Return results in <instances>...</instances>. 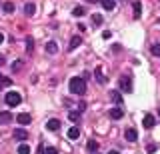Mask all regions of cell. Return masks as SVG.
Segmentation results:
<instances>
[{
  "instance_id": "obj_8",
  "label": "cell",
  "mask_w": 160,
  "mask_h": 154,
  "mask_svg": "<svg viewBox=\"0 0 160 154\" xmlns=\"http://www.w3.org/2000/svg\"><path fill=\"white\" fill-rule=\"evenodd\" d=\"M154 124H156V118H154L152 114H146V116H144V120H142V126L144 128H152Z\"/></svg>"
},
{
  "instance_id": "obj_21",
  "label": "cell",
  "mask_w": 160,
  "mask_h": 154,
  "mask_svg": "<svg viewBox=\"0 0 160 154\" xmlns=\"http://www.w3.org/2000/svg\"><path fill=\"white\" fill-rule=\"evenodd\" d=\"M68 118H70V120H72V122H78V118H80V110H78V112H76V110L68 112Z\"/></svg>"
},
{
  "instance_id": "obj_36",
  "label": "cell",
  "mask_w": 160,
  "mask_h": 154,
  "mask_svg": "<svg viewBox=\"0 0 160 154\" xmlns=\"http://www.w3.org/2000/svg\"><path fill=\"white\" fill-rule=\"evenodd\" d=\"M158 24H160V18H158Z\"/></svg>"
},
{
  "instance_id": "obj_1",
  "label": "cell",
  "mask_w": 160,
  "mask_h": 154,
  "mask_svg": "<svg viewBox=\"0 0 160 154\" xmlns=\"http://www.w3.org/2000/svg\"><path fill=\"white\" fill-rule=\"evenodd\" d=\"M68 88H70V92L72 94H78V96H82L84 92H86V80H84L82 76H74V78H70V82H68Z\"/></svg>"
},
{
  "instance_id": "obj_25",
  "label": "cell",
  "mask_w": 160,
  "mask_h": 154,
  "mask_svg": "<svg viewBox=\"0 0 160 154\" xmlns=\"http://www.w3.org/2000/svg\"><path fill=\"white\" fill-rule=\"evenodd\" d=\"M26 50H28V52H32V50H34V40H32L30 36L26 38Z\"/></svg>"
},
{
  "instance_id": "obj_15",
  "label": "cell",
  "mask_w": 160,
  "mask_h": 154,
  "mask_svg": "<svg viewBox=\"0 0 160 154\" xmlns=\"http://www.w3.org/2000/svg\"><path fill=\"white\" fill-rule=\"evenodd\" d=\"M78 136H80V128H78V126H72V128L68 130V138H70V140H76Z\"/></svg>"
},
{
  "instance_id": "obj_7",
  "label": "cell",
  "mask_w": 160,
  "mask_h": 154,
  "mask_svg": "<svg viewBox=\"0 0 160 154\" xmlns=\"http://www.w3.org/2000/svg\"><path fill=\"white\" fill-rule=\"evenodd\" d=\"M110 100L114 104H118V106H122V94H120V90H110Z\"/></svg>"
},
{
  "instance_id": "obj_14",
  "label": "cell",
  "mask_w": 160,
  "mask_h": 154,
  "mask_svg": "<svg viewBox=\"0 0 160 154\" xmlns=\"http://www.w3.org/2000/svg\"><path fill=\"white\" fill-rule=\"evenodd\" d=\"M46 52H48V54H56V52H58V44L54 42V40L46 42Z\"/></svg>"
},
{
  "instance_id": "obj_18",
  "label": "cell",
  "mask_w": 160,
  "mask_h": 154,
  "mask_svg": "<svg viewBox=\"0 0 160 154\" xmlns=\"http://www.w3.org/2000/svg\"><path fill=\"white\" fill-rule=\"evenodd\" d=\"M2 10L6 12V14H12L14 12V2H10V0H8V2H4L2 4Z\"/></svg>"
},
{
  "instance_id": "obj_3",
  "label": "cell",
  "mask_w": 160,
  "mask_h": 154,
  "mask_svg": "<svg viewBox=\"0 0 160 154\" xmlns=\"http://www.w3.org/2000/svg\"><path fill=\"white\" fill-rule=\"evenodd\" d=\"M120 90L122 92H132V76H130V74L120 78Z\"/></svg>"
},
{
  "instance_id": "obj_4",
  "label": "cell",
  "mask_w": 160,
  "mask_h": 154,
  "mask_svg": "<svg viewBox=\"0 0 160 154\" xmlns=\"http://www.w3.org/2000/svg\"><path fill=\"white\" fill-rule=\"evenodd\" d=\"M108 116H110V118H112V120H120V118H122V116H124V110H122V108H120V106H118V104H116V106H114V108H110V112H108Z\"/></svg>"
},
{
  "instance_id": "obj_26",
  "label": "cell",
  "mask_w": 160,
  "mask_h": 154,
  "mask_svg": "<svg viewBox=\"0 0 160 154\" xmlns=\"http://www.w3.org/2000/svg\"><path fill=\"white\" fill-rule=\"evenodd\" d=\"M150 52H152L154 56H160V44H152V48H150Z\"/></svg>"
},
{
  "instance_id": "obj_32",
  "label": "cell",
  "mask_w": 160,
  "mask_h": 154,
  "mask_svg": "<svg viewBox=\"0 0 160 154\" xmlns=\"http://www.w3.org/2000/svg\"><path fill=\"white\" fill-rule=\"evenodd\" d=\"M108 154H120V152H116V150H110V152H108Z\"/></svg>"
},
{
  "instance_id": "obj_22",
  "label": "cell",
  "mask_w": 160,
  "mask_h": 154,
  "mask_svg": "<svg viewBox=\"0 0 160 154\" xmlns=\"http://www.w3.org/2000/svg\"><path fill=\"white\" fill-rule=\"evenodd\" d=\"M18 154H30V146H28V144H20V146H18Z\"/></svg>"
},
{
  "instance_id": "obj_5",
  "label": "cell",
  "mask_w": 160,
  "mask_h": 154,
  "mask_svg": "<svg viewBox=\"0 0 160 154\" xmlns=\"http://www.w3.org/2000/svg\"><path fill=\"white\" fill-rule=\"evenodd\" d=\"M16 122L22 124V126H28V124L32 122V116H30V114H26V112H22V114H18V116H16Z\"/></svg>"
},
{
  "instance_id": "obj_17",
  "label": "cell",
  "mask_w": 160,
  "mask_h": 154,
  "mask_svg": "<svg viewBox=\"0 0 160 154\" xmlns=\"http://www.w3.org/2000/svg\"><path fill=\"white\" fill-rule=\"evenodd\" d=\"M34 12H36V6H34L32 2H28L26 6H24V14H26V16H34Z\"/></svg>"
},
{
  "instance_id": "obj_31",
  "label": "cell",
  "mask_w": 160,
  "mask_h": 154,
  "mask_svg": "<svg viewBox=\"0 0 160 154\" xmlns=\"http://www.w3.org/2000/svg\"><path fill=\"white\" fill-rule=\"evenodd\" d=\"M2 42H4V34L0 32V44H2Z\"/></svg>"
},
{
  "instance_id": "obj_19",
  "label": "cell",
  "mask_w": 160,
  "mask_h": 154,
  "mask_svg": "<svg viewBox=\"0 0 160 154\" xmlns=\"http://www.w3.org/2000/svg\"><path fill=\"white\" fill-rule=\"evenodd\" d=\"M84 14H86V10H84L82 6H76V8H72V16L80 18V16H84Z\"/></svg>"
},
{
  "instance_id": "obj_11",
  "label": "cell",
  "mask_w": 160,
  "mask_h": 154,
  "mask_svg": "<svg viewBox=\"0 0 160 154\" xmlns=\"http://www.w3.org/2000/svg\"><path fill=\"white\" fill-rule=\"evenodd\" d=\"M80 44H82V38H80V36H72V38H70V44H68V48H70V50H76V48L80 46Z\"/></svg>"
},
{
  "instance_id": "obj_33",
  "label": "cell",
  "mask_w": 160,
  "mask_h": 154,
  "mask_svg": "<svg viewBox=\"0 0 160 154\" xmlns=\"http://www.w3.org/2000/svg\"><path fill=\"white\" fill-rule=\"evenodd\" d=\"M2 86H4V82H2V80H0V90H2Z\"/></svg>"
},
{
  "instance_id": "obj_9",
  "label": "cell",
  "mask_w": 160,
  "mask_h": 154,
  "mask_svg": "<svg viewBox=\"0 0 160 154\" xmlns=\"http://www.w3.org/2000/svg\"><path fill=\"white\" fill-rule=\"evenodd\" d=\"M46 128H48V130H52V132H56L58 128H60V120H58V118H50V120L46 122Z\"/></svg>"
},
{
  "instance_id": "obj_34",
  "label": "cell",
  "mask_w": 160,
  "mask_h": 154,
  "mask_svg": "<svg viewBox=\"0 0 160 154\" xmlns=\"http://www.w3.org/2000/svg\"><path fill=\"white\" fill-rule=\"evenodd\" d=\"M88 2H100V0H88Z\"/></svg>"
},
{
  "instance_id": "obj_16",
  "label": "cell",
  "mask_w": 160,
  "mask_h": 154,
  "mask_svg": "<svg viewBox=\"0 0 160 154\" xmlns=\"http://www.w3.org/2000/svg\"><path fill=\"white\" fill-rule=\"evenodd\" d=\"M132 10H134V18H140V12H142V4H140L138 0H134V4H132Z\"/></svg>"
},
{
  "instance_id": "obj_20",
  "label": "cell",
  "mask_w": 160,
  "mask_h": 154,
  "mask_svg": "<svg viewBox=\"0 0 160 154\" xmlns=\"http://www.w3.org/2000/svg\"><path fill=\"white\" fill-rule=\"evenodd\" d=\"M86 146H88V150H90V152H96V150H98V142H96V140H88Z\"/></svg>"
},
{
  "instance_id": "obj_30",
  "label": "cell",
  "mask_w": 160,
  "mask_h": 154,
  "mask_svg": "<svg viewBox=\"0 0 160 154\" xmlns=\"http://www.w3.org/2000/svg\"><path fill=\"white\" fill-rule=\"evenodd\" d=\"M102 38H104V40H108V38H110V32L104 30V32H102Z\"/></svg>"
},
{
  "instance_id": "obj_12",
  "label": "cell",
  "mask_w": 160,
  "mask_h": 154,
  "mask_svg": "<svg viewBox=\"0 0 160 154\" xmlns=\"http://www.w3.org/2000/svg\"><path fill=\"white\" fill-rule=\"evenodd\" d=\"M14 138H16V140H26L28 138V132L26 130H22V128H16V130H14Z\"/></svg>"
},
{
  "instance_id": "obj_2",
  "label": "cell",
  "mask_w": 160,
  "mask_h": 154,
  "mask_svg": "<svg viewBox=\"0 0 160 154\" xmlns=\"http://www.w3.org/2000/svg\"><path fill=\"white\" fill-rule=\"evenodd\" d=\"M4 100H6V104H8V106H18V104L22 102V96H20L18 92L10 90V92H6V96H4Z\"/></svg>"
},
{
  "instance_id": "obj_27",
  "label": "cell",
  "mask_w": 160,
  "mask_h": 154,
  "mask_svg": "<svg viewBox=\"0 0 160 154\" xmlns=\"http://www.w3.org/2000/svg\"><path fill=\"white\" fill-rule=\"evenodd\" d=\"M146 152H148V154L156 152V144H148V146H146Z\"/></svg>"
},
{
  "instance_id": "obj_10",
  "label": "cell",
  "mask_w": 160,
  "mask_h": 154,
  "mask_svg": "<svg viewBox=\"0 0 160 154\" xmlns=\"http://www.w3.org/2000/svg\"><path fill=\"white\" fill-rule=\"evenodd\" d=\"M100 4H102V8L104 10H114L116 8V0H100Z\"/></svg>"
},
{
  "instance_id": "obj_29",
  "label": "cell",
  "mask_w": 160,
  "mask_h": 154,
  "mask_svg": "<svg viewBox=\"0 0 160 154\" xmlns=\"http://www.w3.org/2000/svg\"><path fill=\"white\" fill-rule=\"evenodd\" d=\"M46 154H58V150H56L54 146H48V148H46Z\"/></svg>"
},
{
  "instance_id": "obj_24",
  "label": "cell",
  "mask_w": 160,
  "mask_h": 154,
  "mask_svg": "<svg viewBox=\"0 0 160 154\" xmlns=\"http://www.w3.org/2000/svg\"><path fill=\"white\" fill-rule=\"evenodd\" d=\"M96 78H98V82H100V84H104V82H106V76L102 74V70H100V68L96 70Z\"/></svg>"
},
{
  "instance_id": "obj_13",
  "label": "cell",
  "mask_w": 160,
  "mask_h": 154,
  "mask_svg": "<svg viewBox=\"0 0 160 154\" xmlns=\"http://www.w3.org/2000/svg\"><path fill=\"white\" fill-rule=\"evenodd\" d=\"M12 120H14V116L10 112H0V124H8Z\"/></svg>"
},
{
  "instance_id": "obj_35",
  "label": "cell",
  "mask_w": 160,
  "mask_h": 154,
  "mask_svg": "<svg viewBox=\"0 0 160 154\" xmlns=\"http://www.w3.org/2000/svg\"><path fill=\"white\" fill-rule=\"evenodd\" d=\"M158 116H160V108H158Z\"/></svg>"
},
{
  "instance_id": "obj_23",
  "label": "cell",
  "mask_w": 160,
  "mask_h": 154,
  "mask_svg": "<svg viewBox=\"0 0 160 154\" xmlns=\"http://www.w3.org/2000/svg\"><path fill=\"white\" fill-rule=\"evenodd\" d=\"M102 14H92V24H102Z\"/></svg>"
},
{
  "instance_id": "obj_28",
  "label": "cell",
  "mask_w": 160,
  "mask_h": 154,
  "mask_svg": "<svg viewBox=\"0 0 160 154\" xmlns=\"http://www.w3.org/2000/svg\"><path fill=\"white\" fill-rule=\"evenodd\" d=\"M20 68H22V62H14V64H12V72L20 70Z\"/></svg>"
},
{
  "instance_id": "obj_6",
  "label": "cell",
  "mask_w": 160,
  "mask_h": 154,
  "mask_svg": "<svg viewBox=\"0 0 160 154\" xmlns=\"http://www.w3.org/2000/svg\"><path fill=\"white\" fill-rule=\"evenodd\" d=\"M124 138H126L128 142H136V138H138L136 128H126V132H124Z\"/></svg>"
}]
</instances>
